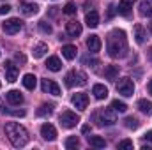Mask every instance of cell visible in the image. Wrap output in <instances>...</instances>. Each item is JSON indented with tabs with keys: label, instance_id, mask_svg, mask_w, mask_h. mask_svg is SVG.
I'll return each instance as SVG.
<instances>
[{
	"label": "cell",
	"instance_id": "9",
	"mask_svg": "<svg viewBox=\"0 0 152 150\" xmlns=\"http://www.w3.org/2000/svg\"><path fill=\"white\" fill-rule=\"evenodd\" d=\"M4 69H5V79L7 81H16V78H18V66H14L11 60H5L4 62Z\"/></svg>",
	"mask_w": 152,
	"mask_h": 150
},
{
	"label": "cell",
	"instance_id": "14",
	"mask_svg": "<svg viewBox=\"0 0 152 150\" xmlns=\"http://www.w3.org/2000/svg\"><path fill=\"white\" fill-rule=\"evenodd\" d=\"M5 99H7V103L12 104V106H20V104L23 103V95H21L18 90H9V92L5 94Z\"/></svg>",
	"mask_w": 152,
	"mask_h": 150
},
{
	"label": "cell",
	"instance_id": "19",
	"mask_svg": "<svg viewBox=\"0 0 152 150\" xmlns=\"http://www.w3.org/2000/svg\"><path fill=\"white\" fill-rule=\"evenodd\" d=\"M46 67H48L50 71L57 73V71L62 69V62H60L58 57H48V60H46Z\"/></svg>",
	"mask_w": 152,
	"mask_h": 150
},
{
	"label": "cell",
	"instance_id": "6",
	"mask_svg": "<svg viewBox=\"0 0 152 150\" xmlns=\"http://www.w3.org/2000/svg\"><path fill=\"white\" fill-rule=\"evenodd\" d=\"M58 120H60V125H62V127L73 129L76 124L80 122V117H78L75 111H64L60 117H58Z\"/></svg>",
	"mask_w": 152,
	"mask_h": 150
},
{
	"label": "cell",
	"instance_id": "40",
	"mask_svg": "<svg viewBox=\"0 0 152 150\" xmlns=\"http://www.w3.org/2000/svg\"><path fill=\"white\" fill-rule=\"evenodd\" d=\"M143 138H145V140H149V141H152V131H149V133H147Z\"/></svg>",
	"mask_w": 152,
	"mask_h": 150
},
{
	"label": "cell",
	"instance_id": "20",
	"mask_svg": "<svg viewBox=\"0 0 152 150\" xmlns=\"http://www.w3.org/2000/svg\"><path fill=\"white\" fill-rule=\"evenodd\" d=\"M21 81H23V87H25V88H28V90H34V88H36V85H37V78H36L34 74H25Z\"/></svg>",
	"mask_w": 152,
	"mask_h": 150
},
{
	"label": "cell",
	"instance_id": "33",
	"mask_svg": "<svg viewBox=\"0 0 152 150\" xmlns=\"http://www.w3.org/2000/svg\"><path fill=\"white\" fill-rule=\"evenodd\" d=\"M62 12H64V14H67V16H73V14H76V5L73 4V2L66 4V7L62 9Z\"/></svg>",
	"mask_w": 152,
	"mask_h": 150
},
{
	"label": "cell",
	"instance_id": "4",
	"mask_svg": "<svg viewBox=\"0 0 152 150\" xmlns=\"http://www.w3.org/2000/svg\"><path fill=\"white\" fill-rule=\"evenodd\" d=\"M21 27H23V21H21L20 18H9V20H5V21H4V25H2L4 32H5V34H9V36L18 34V32L21 30Z\"/></svg>",
	"mask_w": 152,
	"mask_h": 150
},
{
	"label": "cell",
	"instance_id": "5",
	"mask_svg": "<svg viewBox=\"0 0 152 150\" xmlns=\"http://www.w3.org/2000/svg\"><path fill=\"white\" fill-rule=\"evenodd\" d=\"M117 92L122 94L124 97H131V95L134 94V83H133L129 78H122V79H118V83H117Z\"/></svg>",
	"mask_w": 152,
	"mask_h": 150
},
{
	"label": "cell",
	"instance_id": "7",
	"mask_svg": "<svg viewBox=\"0 0 152 150\" xmlns=\"http://www.w3.org/2000/svg\"><path fill=\"white\" fill-rule=\"evenodd\" d=\"M99 124L101 125H113V124H117V111L112 106L101 111V122Z\"/></svg>",
	"mask_w": 152,
	"mask_h": 150
},
{
	"label": "cell",
	"instance_id": "24",
	"mask_svg": "<svg viewBox=\"0 0 152 150\" xmlns=\"http://www.w3.org/2000/svg\"><path fill=\"white\" fill-rule=\"evenodd\" d=\"M46 51H48V44L39 42V44H36V46H34L32 55H34V58H41V57H44V55H46Z\"/></svg>",
	"mask_w": 152,
	"mask_h": 150
},
{
	"label": "cell",
	"instance_id": "3",
	"mask_svg": "<svg viewBox=\"0 0 152 150\" xmlns=\"http://www.w3.org/2000/svg\"><path fill=\"white\" fill-rule=\"evenodd\" d=\"M66 85L69 88H73V87H83V85H87V74L81 73V71L73 69V71H69L66 74Z\"/></svg>",
	"mask_w": 152,
	"mask_h": 150
},
{
	"label": "cell",
	"instance_id": "27",
	"mask_svg": "<svg viewBox=\"0 0 152 150\" xmlns=\"http://www.w3.org/2000/svg\"><path fill=\"white\" fill-rule=\"evenodd\" d=\"M140 14H142V16H147V18L152 16V5L147 0H142V2H140Z\"/></svg>",
	"mask_w": 152,
	"mask_h": 150
},
{
	"label": "cell",
	"instance_id": "30",
	"mask_svg": "<svg viewBox=\"0 0 152 150\" xmlns=\"http://www.w3.org/2000/svg\"><path fill=\"white\" fill-rule=\"evenodd\" d=\"M112 108H113L115 111H118V113H124L126 110H127V104L122 103V101H118V99H115V101H112Z\"/></svg>",
	"mask_w": 152,
	"mask_h": 150
},
{
	"label": "cell",
	"instance_id": "13",
	"mask_svg": "<svg viewBox=\"0 0 152 150\" xmlns=\"http://www.w3.org/2000/svg\"><path fill=\"white\" fill-rule=\"evenodd\" d=\"M87 48H88L90 53H97L101 50V39H99V36H96V34L88 36L87 37Z\"/></svg>",
	"mask_w": 152,
	"mask_h": 150
},
{
	"label": "cell",
	"instance_id": "41",
	"mask_svg": "<svg viewBox=\"0 0 152 150\" xmlns=\"http://www.w3.org/2000/svg\"><path fill=\"white\" fill-rule=\"evenodd\" d=\"M88 131H90V127H88V125H83V129H81V133H85V134H87Z\"/></svg>",
	"mask_w": 152,
	"mask_h": 150
},
{
	"label": "cell",
	"instance_id": "32",
	"mask_svg": "<svg viewBox=\"0 0 152 150\" xmlns=\"http://www.w3.org/2000/svg\"><path fill=\"white\" fill-rule=\"evenodd\" d=\"M78 143H80V141H78V138H76V136H69V138H67V140H66V143H64V145H66V149H76V147H78Z\"/></svg>",
	"mask_w": 152,
	"mask_h": 150
},
{
	"label": "cell",
	"instance_id": "29",
	"mask_svg": "<svg viewBox=\"0 0 152 150\" xmlns=\"http://www.w3.org/2000/svg\"><path fill=\"white\" fill-rule=\"evenodd\" d=\"M124 125H126L127 129H138L140 122H138V118H134V117H127V118L124 120Z\"/></svg>",
	"mask_w": 152,
	"mask_h": 150
},
{
	"label": "cell",
	"instance_id": "22",
	"mask_svg": "<svg viewBox=\"0 0 152 150\" xmlns=\"http://www.w3.org/2000/svg\"><path fill=\"white\" fill-rule=\"evenodd\" d=\"M76 46H73V44H67V46H62V57L64 58H67V60H73L76 57Z\"/></svg>",
	"mask_w": 152,
	"mask_h": 150
},
{
	"label": "cell",
	"instance_id": "26",
	"mask_svg": "<svg viewBox=\"0 0 152 150\" xmlns=\"http://www.w3.org/2000/svg\"><path fill=\"white\" fill-rule=\"evenodd\" d=\"M138 110L142 113H145V115H149V113H152V103L147 101V99H140L138 101Z\"/></svg>",
	"mask_w": 152,
	"mask_h": 150
},
{
	"label": "cell",
	"instance_id": "45",
	"mask_svg": "<svg viewBox=\"0 0 152 150\" xmlns=\"http://www.w3.org/2000/svg\"><path fill=\"white\" fill-rule=\"evenodd\" d=\"M0 87H2V83H0Z\"/></svg>",
	"mask_w": 152,
	"mask_h": 150
},
{
	"label": "cell",
	"instance_id": "44",
	"mask_svg": "<svg viewBox=\"0 0 152 150\" xmlns=\"http://www.w3.org/2000/svg\"><path fill=\"white\" fill-rule=\"evenodd\" d=\"M151 60H152V48H151Z\"/></svg>",
	"mask_w": 152,
	"mask_h": 150
},
{
	"label": "cell",
	"instance_id": "34",
	"mask_svg": "<svg viewBox=\"0 0 152 150\" xmlns=\"http://www.w3.org/2000/svg\"><path fill=\"white\" fill-rule=\"evenodd\" d=\"M117 147H118V149L122 150H131L133 149V141H131V140H122V141H118V145H117Z\"/></svg>",
	"mask_w": 152,
	"mask_h": 150
},
{
	"label": "cell",
	"instance_id": "11",
	"mask_svg": "<svg viewBox=\"0 0 152 150\" xmlns=\"http://www.w3.org/2000/svg\"><path fill=\"white\" fill-rule=\"evenodd\" d=\"M41 136L46 140V141H53L57 138V129L51 125V124H42L41 125Z\"/></svg>",
	"mask_w": 152,
	"mask_h": 150
},
{
	"label": "cell",
	"instance_id": "1",
	"mask_svg": "<svg viewBox=\"0 0 152 150\" xmlns=\"http://www.w3.org/2000/svg\"><path fill=\"white\" fill-rule=\"evenodd\" d=\"M106 50H108V55L112 58H124L127 55V39L124 30H118L115 28L108 34L106 37Z\"/></svg>",
	"mask_w": 152,
	"mask_h": 150
},
{
	"label": "cell",
	"instance_id": "28",
	"mask_svg": "<svg viewBox=\"0 0 152 150\" xmlns=\"http://www.w3.org/2000/svg\"><path fill=\"white\" fill-rule=\"evenodd\" d=\"M53 113V104L50 103V104H41L37 110V115L39 117H46V115H51Z\"/></svg>",
	"mask_w": 152,
	"mask_h": 150
},
{
	"label": "cell",
	"instance_id": "38",
	"mask_svg": "<svg viewBox=\"0 0 152 150\" xmlns=\"http://www.w3.org/2000/svg\"><path fill=\"white\" fill-rule=\"evenodd\" d=\"M115 11H117V9H115V5H110V7H108V18H113Z\"/></svg>",
	"mask_w": 152,
	"mask_h": 150
},
{
	"label": "cell",
	"instance_id": "42",
	"mask_svg": "<svg viewBox=\"0 0 152 150\" xmlns=\"http://www.w3.org/2000/svg\"><path fill=\"white\" fill-rule=\"evenodd\" d=\"M147 88H149V92H151V95H152V79L149 81V85H147Z\"/></svg>",
	"mask_w": 152,
	"mask_h": 150
},
{
	"label": "cell",
	"instance_id": "36",
	"mask_svg": "<svg viewBox=\"0 0 152 150\" xmlns=\"http://www.w3.org/2000/svg\"><path fill=\"white\" fill-rule=\"evenodd\" d=\"M4 111L11 113V115H16V117H23V115H25V111H23V110H20V111H18V110H5V108H4Z\"/></svg>",
	"mask_w": 152,
	"mask_h": 150
},
{
	"label": "cell",
	"instance_id": "43",
	"mask_svg": "<svg viewBox=\"0 0 152 150\" xmlns=\"http://www.w3.org/2000/svg\"><path fill=\"white\" fill-rule=\"evenodd\" d=\"M149 30H151V34H152V23H149Z\"/></svg>",
	"mask_w": 152,
	"mask_h": 150
},
{
	"label": "cell",
	"instance_id": "39",
	"mask_svg": "<svg viewBox=\"0 0 152 150\" xmlns=\"http://www.w3.org/2000/svg\"><path fill=\"white\" fill-rule=\"evenodd\" d=\"M14 58H16L18 62H21V64L25 62V55H21V53H16V55H14Z\"/></svg>",
	"mask_w": 152,
	"mask_h": 150
},
{
	"label": "cell",
	"instance_id": "25",
	"mask_svg": "<svg viewBox=\"0 0 152 150\" xmlns=\"http://www.w3.org/2000/svg\"><path fill=\"white\" fill-rule=\"evenodd\" d=\"M104 76H106V79L115 81L117 76H118V66H108V67L104 69Z\"/></svg>",
	"mask_w": 152,
	"mask_h": 150
},
{
	"label": "cell",
	"instance_id": "31",
	"mask_svg": "<svg viewBox=\"0 0 152 150\" xmlns=\"http://www.w3.org/2000/svg\"><path fill=\"white\" fill-rule=\"evenodd\" d=\"M37 25H39V28H41L42 34H51V32H53V30H51V25H50L48 21H44V20H41Z\"/></svg>",
	"mask_w": 152,
	"mask_h": 150
},
{
	"label": "cell",
	"instance_id": "21",
	"mask_svg": "<svg viewBox=\"0 0 152 150\" xmlns=\"http://www.w3.org/2000/svg\"><path fill=\"white\" fill-rule=\"evenodd\" d=\"M145 37H147V32L142 25H134V39L138 44H143L145 42Z\"/></svg>",
	"mask_w": 152,
	"mask_h": 150
},
{
	"label": "cell",
	"instance_id": "16",
	"mask_svg": "<svg viewBox=\"0 0 152 150\" xmlns=\"http://www.w3.org/2000/svg\"><path fill=\"white\" fill-rule=\"evenodd\" d=\"M92 94H94V97H96V99L103 101V99H106V97H108V88H106L104 85H101V83H96V85L92 87Z\"/></svg>",
	"mask_w": 152,
	"mask_h": 150
},
{
	"label": "cell",
	"instance_id": "15",
	"mask_svg": "<svg viewBox=\"0 0 152 150\" xmlns=\"http://www.w3.org/2000/svg\"><path fill=\"white\" fill-rule=\"evenodd\" d=\"M66 32L69 37H78L81 34V23L78 21H67L66 23Z\"/></svg>",
	"mask_w": 152,
	"mask_h": 150
},
{
	"label": "cell",
	"instance_id": "12",
	"mask_svg": "<svg viewBox=\"0 0 152 150\" xmlns=\"http://www.w3.org/2000/svg\"><path fill=\"white\" fill-rule=\"evenodd\" d=\"M134 2H136V0H120V2H118V5H117V12H118V14H122V16H129Z\"/></svg>",
	"mask_w": 152,
	"mask_h": 150
},
{
	"label": "cell",
	"instance_id": "10",
	"mask_svg": "<svg viewBox=\"0 0 152 150\" xmlns=\"http://www.w3.org/2000/svg\"><path fill=\"white\" fill-rule=\"evenodd\" d=\"M71 103L75 104V108L78 110H87V106H88V95L87 94H83V92H80V94H75L73 95V99H71Z\"/></svg>",
	"mask_w": 152,
	"mask_h": 150
},
{
	"label": "cell",
	"instance_id": "17",
	"mask_svg": "<svg viewBox=\"0 0 152 150\" xmlns=\"http://www.w3.org/2000/svg\"><path fill=\"white\" fill-rule=\"evenodd\" d=\"M20 9H21V12L25 16H34L39 11L37 4H28V2H20Z\"/></svg>",
	"mask_w": 152,
	"mask_h": 150
},
{
	"label": "cell",
	"instance_id": "8",
	"mask_svg": "<svg viewBox=\"0 0 152 150\" xmlns=\"http://www.w3.org/2000/svg\"><path fill=\"white\" fill-rule=\"evenodd\" d=\"M41 88L44 94H51V95H60V87L53 81V79H42L41 81Z\"/></svg>",
	"mask_w": 152,
	"mask_h": 150
},
{
	"label": "cell",
	"instance_id": "23",
	"mask_svg": "<svg viewBox=\"0 0 152 150\" xmlns=\"http://www.w3.org/2000/svg\"><path fill=\"white\" fill-rule=\"evenodd\" d=\"M88 145L90 147H96V149H104L106 147V141L101 136H88Z\"/></svg>",
	"mask_w": 152,
	"mask_h": 150
},
{
	"label": "cell",
	"instance_id": "18",
	"mask_svg": "<svg viewBox=\"0 0 152 150\" xmlns=\"http://www.w3.org/2000/svg\"><path fill=\"white\" fill-rule=\"evenodd\" d=\"M85 23L90 27V28H96L99 25V12L97 11H90L85 14Z\"/></svg>",
	"mask_w": 152,
	"mask_h": 150
},
{
	"label": "cell",
	"instance_id": "2",
	"mask_svg": "<svg viewBox=\"0 0 152 150\" xmlns=\"http://www.w3.org/2000/svg\"><path fill=\"white\" fill-rule=\"evenodd\" d=\"M5 136L9 138V141L16 149H21V147H25L28 143V131L23 125L16 124V122L5 124Z\"/></svg>",
	"mask_w": 152,
	"mask_h": 150
},
{
	"label": "cell",
	"instance_id": "37",
	"mask_svg": "<svg viewBox=\"0 0 152 150\" xmlns=\"http://www.w3.org/2000/svg\"><path fill=\"white\" fill-rule=\"evenodd\" d=\"M11 11V5H7V4H4V5H0V14H7Z\"/></svg>",
	"mask_w": 152,
	"mask_h": 150
},
{
	"label": "cell",
	"instance_id": "35",
	"mask_svg": "<svg viewBox=\"0 0 152 150\" xmlns=\"http://www.w3.org/2000/svg\"><path fill=\"white\" fill-rule=\"evenodd\" d=\"M83 64H88V67H96V66H97L99 62H97L96 58H92V60H88V57H85V58H83Z\"/></svg>",
	"mask_w": 152,
	"mask_h": 150
}]
</instances>
